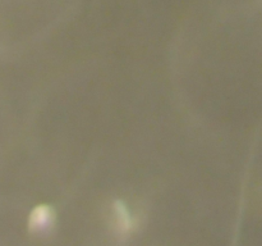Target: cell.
<instances>
[{"label": "cell", "instance_id": "cell-1", "mask_svg": "<svg viewBox=\"0 0 262 246\" xmlns=\"http://www.w3.org/2000/svg\"><path fill=\"white\" fill-rule=\"evenodd\" d=\"M55 212L50 205H37L31 210L28 217V230L32 233H46L55 226Z\"/></svg>", "mask_w": 262, "mask_h": 246}, {"label": "cell", "instance_id": "cell-2", "mask_svg": "<svg viewBox=\"0 0 262 246\" xmlns=\"http://www.w3.org/2000/svg\"><path fill=\"white\" fill-rule=\"evenodd\" d=\"M114 213H115V222L116 227H118L119 232L127 233L132 230L133 222L130 218L129 213H128L127 208L121 202L114 203Z\"/></svg>", "mask_w": 262, "mask_h": 246}]
</instances>
